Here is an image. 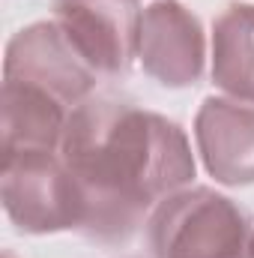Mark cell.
I'll return each instance as SVG.
<instances>
[{
	"label": "cell",
	"instance_id": "obj_1",
	"mask_svg": "<svg viewBox=\"0 0 254 258\" xmlns=\"http://www.w3.org/2000/svg\"><path fill=\"white\" fill-rule=\"evenodd\" d=\"M60 156L87 204L81 234L102 246L129 243L197 171L177 120L114 96H90L72 108Z\"/></svg>",
	"mask_w": 254,
	"mask_h": 258
},
{
	"label": "cell",
	"instance_id": "obj_2",
	"mask_svg": "<svg viewBox=\"0 0 254 258\" xmlns=\"http://www.w3.org/2000/svg\"><path fill=\"white\" fill-rule=\"evenodd\" d=\"M153 258H254V219L230 195L186 186L147 219Z\"/></svg>",
	"mask_w": 254,
	"mask_h": 258
},
{
	"label": "cell",
	"instance_id": "obj_3",
	"mask_svg": "<svg viewBox=\"0 0 254 258\" xmlns=\"http://www.w3.org/2000/svg\"><path fill=\"white\" fill-rule=\"evenodd\" d=\"M0 201L9 222L24 234L81 231L87 204L60 153H0Z\"/></svg>",
	"mask_w": 254,
	"mask_h": 258
},
{
	"label": "cell",
	"instance_id": "obj_4",
	"mask_svg": "<svg viewBox=\"0 0 254 258\" xmlns=\"http://www.w3.org/2000/svg\"><path fill=\"white\" fill-rule=\"evenodd\" d=\"M96 72L81 60L57 21H33L12 33L3 54V81L30 84L66 108H78L96 90Z\"/></svg>",
	"mask_w": 254,
	"mask_h": 258
},
{
	"label": "cell",
	"instance_id": "obj_5",
	"mask_svg": "<svg viewBox=\"0 0 254 258\" xmlns=\"http://www.w3.org/2000/svg\"><path fill=\"white\" fill-rule=\"evenodd\" d=\"M138 0H54V21L96 75L123 78L138 60Z\"/></svg>",
	"mask_w": 254,
	"mask_h": 258
},
{
	"label": "cell",
	"instance_id": "obj_6",
	"mask_svg": "<svg viewBox=\"0 0 254 258\" xmlns=\"http://www.w3.org/2000/svg\"><path fill=\"white\" fill-rule=\"evenodd\" d=\"M138 63L168 90H186L203 78V24L183 0H153L144 6Z\"/></svg>",
	"mask_w": 254,
	"mask_h": 258
},
{
	"label": "cell",
	"instance_id": "obj_7",
	"mask_svg": "<svg viewBox=\"0 0 254 258\" xmlns=\"http://www.w3.org/2000/svg\"><path fill=\"white\" fill-rule=\"evenodd\" d=\"M194 141L215 183L254 186V105L206 96L194 114Z\"/></svg>",
	"mask_w": 254,
	"mask_h": 258
},
{
	"label": "cell",
	"instance_id": "obj_8",
	"mask_svg": "<svg viewBox=\"0 0 254 258\" xmlns=\"http://www.w3.org/2000/svg\"><path fill=\"white\" fill-rule=\"evenodd\" d=\"M72 108H66L51 93L3 81V123H0V153L21 150H51L60 153Z\"/></svg>",
	"mask_w": 254,
	"mask_h": 258
},
{
	"label": "cell",
	"instance_id": "obj_9",
	"mask_svg": "<svg viewBox=\"0 0 254 258\" xmlns=\"http://www.w3.org/2000/svg\"><path fill=\"white\" fill-rule=\"evenodd\" d=\"M212 84L254 105V3H227L212 21Z\"/></svg>",
	"mask_w": 254,
	"mask_h": 258
},
{
	"label": "cell",
	"instance_id": "obj_10",
	"mask_svg": "<svg viewBox=\"0 0 254 258\" xmlns=\"http://www.w3.org/2000/svg\"><path fill=\"white\" fill-rule=\"evenodd\" d=\"M3 258H12V252H3Z\"/></svg>",
	"mask_w": 254,
	"mask_h": 258
},
{
	"label": "cell",
	"instance_id": "obj_11",
	"mask_svg": "<svg viewBox=\"0 0 254 258\" xmlns=\"http://www.w3.org/2000/svg\"><path fill=\"white\" fill-rule=\"evenodd\" d=\"M129 258H144V255H129Z\"/></svg>",
	"mask_w": 254,
	"mask_h": 258
}]
</instances>
